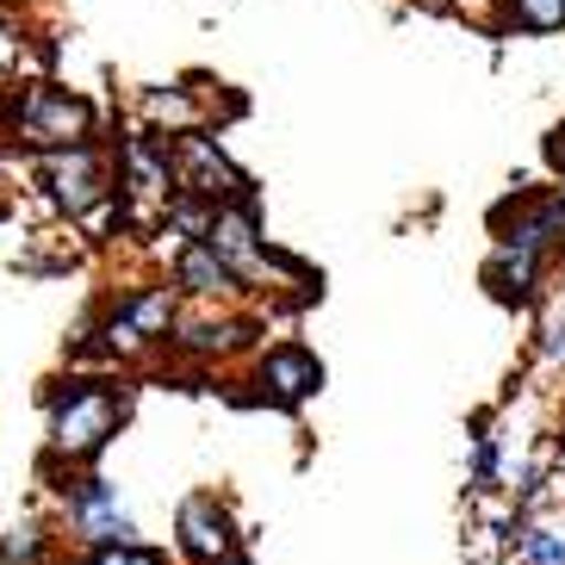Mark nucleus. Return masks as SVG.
<instances>
[{
	"mask_svg": "<svg viewBox=\"0 0 565 565\" xmlns=\"http://www.w3.org/2000/svg\"><path fill=\"white\" fill-rule=\"evenodd\" d=\"M174 323H181V292L174 286H131V292H118L113 305H106V317L94 323V342H87V354H100V361H137V354L150 349H168V335H174Z\"/></svg>",
	"mask_w": 565,
	"mask_h": 565,
	"instance_id": "nucleus-2",
	"label": "nucleus"
},
{
	"mask_svg": "<svg viewBox=\"0 0 565 565\" xmlns=\"http://www.w3.org/2000/svg\"><path fill=\"white\" fill-rule=\"evenodd\" d=\"M44 193H51V205L68 212V217H87L94 205H106L113 186H106L100 150H94V143H75V150L44 156Z\"/></svg>",
	"mask_w": 565,
	"mask_h": 565,
	"instance_id": "nucleus-8",
	"label": "nucleus"
},
{
	"mask_svg": "<svg viewBox=\"0 0 565 565\" xmlns=\"http://www.w3.org/2000/svg\"><path fill=\"white\" fill-rule=\"evenodd\" d=\"M174 553L186 565H249V534L217 491H193L174 510Z\"/></svg>",
	"mask_w": 565,
	"mask_h": 565,
	"instance_id": "nucleus-4",
	"label": "nucleus"
},
{
	"mask_svg": "<svg viewBox=\"0 0 565 565\" xmlns=\"http://www.w3.org/2000/svg\"><path fill=\"white\" fill-rule=\"evenodd\" d=\"M515 25H529V32H559L565 25V0H510Z\"/></svg>",
	"mask_w": 565,
	"mask_h": 565,
	"instance_id": "nucleus-16",
	"label": "nucleus"
},
{
	"mask_svg": "<svg viewBox=\"0 0 565 565\" xmlns=\"http://www.w3.org/2000/svg\"><path fill=\"white\" fill-rule=\"evenodd\" d=\"M515 565H565V515H541L515 529Z\"/></svg>",
	"mask_w": 565,
	"mask_h": 565,
	"instance_id": "nucleus-14",
	"label": "nucleus"
},
{
	"mask_svg": "<svg viewBox=\"0 0 565 565\" xmlns=\"http://www.w3.org/2000/svg\"><path fill=\"white\" fill-rule=\"evenodd\" d=\"M541 274H547V262L529 249H491V262H484V292L498 305H510V311H529L534 299H541Z\"/></svg>",
	"mask_w": 565,
	"mask_h": 565,
	"instance_id": "nucleus-11",
	"label": "nucleus"
},
{
	"mask_svg": "<svg viewBox=\"0 0 565 565\" xmlns=\"http://www.w3.org/2000/svg\"><path fill=\"white\" fill-rule=\"evenodd\" d=\"M541 354H547L553 366H565V317H553L547 330H541Z\"/></svg>",
	"mask_w": 565,
	"mask_h": 565,
	"instance_id": "nucleus-17",
	"label": "nucleus"
},
{
	"mask_svg": "<svg viewBox=\"0 0 565 565\" xmlns=\"http://www.w3.org/2000/svg\"><path fill=\"white\" fill-rule=\"evenodd\" d=\"M255 317H181L174 335H168V349L186 354V361H217V354H236L255 342Z\"/></svg>",
	"mask_w": 565,
	"mask_h": 565,
	"instance_id": "nucleus-10",
	"label": "nucleus"
},
{
	"mask_svg": "<svg viewBox=\"0 0 565 565\" xmlns=\"http://www.w3.org/2000/svg\"><path fill=\"white\" fill-rule=\"evenodd\" d=\"M68 565H168V553L150 547V541H131V547H87Z\"/></svg>",
	"mask_w": 565,
	"mask_h": 565,
	"instance_id": "nucleus-15",
	"label": "nucleus"
},
{
	"mask_svg": "<svg viewBox=\"0 0 565 565\" xmlns=\"http://www.w3.org/2000/svg\"><path fill=\"white\" fill-rule=\"evenodd\" d=\"M63 491V529L75 547H131V541H143V529H137L131 503L118 498V484L100 479V472H75V479L56 484Z\"/></svg>",
	"mask_w": 565,
	"mask_h": 565,
	"instance_id": "nucleus-3",
	"label": "nucleus"
},
{
	"mask_svg": "<svg viewBox=\"0 0 565 565\" xmlns=\"http://www.w3.org/2000/svg\"><path fill=\"white\" fill-rule=\"evenodd\" d=\"M547 156H553V174H559V186H553V193H559V200H565V125H559V131L547 137Z\"/></svg>",
	"mask_w": 565,
	"mask_h": 565,
	"instance_id": "nucleus-18",
	"label": "nucleus"
},
{
	"mask_svg": "<svg viewBox=\"0 0 565 565\" xmlns=\"http://www.w3.org/2000/svg\"><path fill=\"white\" fill-rule=\"evenodd\" d=\"M13 131L44 156L75 150V143L94 137V106L82 94H68V87H25L13 100Z\"/></svg>",
	"mask_w": 565,
	"mask_h": 565,
	"instance_id": "nucleus-5",
	"label": "nucleus"
},
{
	"mask_svg": "<svg viewBox=\"0 0 565 565\" xmlns=\"http://www.w3.org/2000/svg\"><path fill=\"white\" fill-rule=\"evenodd\" d=\"M323 392V361H317L305 342H274V349L255 354V398L274 404V411H299Z\"/></svg>",
	"mask_w": 565,
	"mask_h": 565,
	"instance_id": "nucleus-6",
	"label": "nucleus"
},
{
	"mask_svg": "<svg viewBox=\"0 0 565 565\" xmlns=\"http://www.w3.org/2000/svg\"><path fill=\"white\" fill-rule=\"evenodd\" d=\"M168 286H174L181 299H236V292H249V286L231 274V262H217L205 243H186V249L174 255V274H168Z\"/></svg>",
	"mask_w": 565,
	"mask_h": 565,
	"instance_id": "nucleus-12",
	"label": "nucleus"
},
{
	"mask_svg": "<svg viewBox=\"0 0 565 565\" xmlns=\"http://www.w3.org/2000/svg\"><path fill=\"white\" fill-rule=\"evenodd\" d=\"M137 385L118 380V373H68L44 392V454H38V472L44 479H75V472H94L113 435L131 423Z\"/></svg>",
	"mask_w": 565,
	"mask_h": 565,
	"instance_id": "nucleus-1",
	"label": "nucleus"
},
{
	"mask_svg": "<svg viewBox=\"0 0 565 565\" xmlns=\"http://www.w3.org/2000/svg\"><path fill=\"white\" fill-rule=\"evenodd\" d=\"M491 231H498V249H529L547 262L553 249H565V200L559 193H522V200L491 212Z\"/></svg>",
	"mask_w": 565,
	"mask_h": 565,
	"instance_id": "nucleus-7",
	"label": "nucleus"
},
{
	"mask_svg": "<svg viewBox=\"0 0 565 565\" xmlns=\"http://www.w3.org/2000/svg\"><path fill=\"white\" fill-rule=\"evenodd\" d=\"M56 541H63V534H56L51 522L25 515L19 529L0 534V565H56Z\"/></svg>",
	"mask_w": 565,
	"mask_h": 565,
	"instance_id": "nucleus-13",
	"label": "nucleus"
},
{
	"mask_svg": "<svg viewBox=\"0 0 565 565\" xmlns=\"http://www.w3.org/2000/svg\"><path fill=\"white\" fill-rule=\"evenodd\" d=\"M118 186H125V200H162L174 205L181 200V186H174V156H168V137L162 131H143L131 137L125 150H118Z\"/></svg>",
	"mask_w": 565,
	"mask_h": 565,
	"instance_id": "nucleus-9",
	"label": "nucleus"
}]
</instances>
